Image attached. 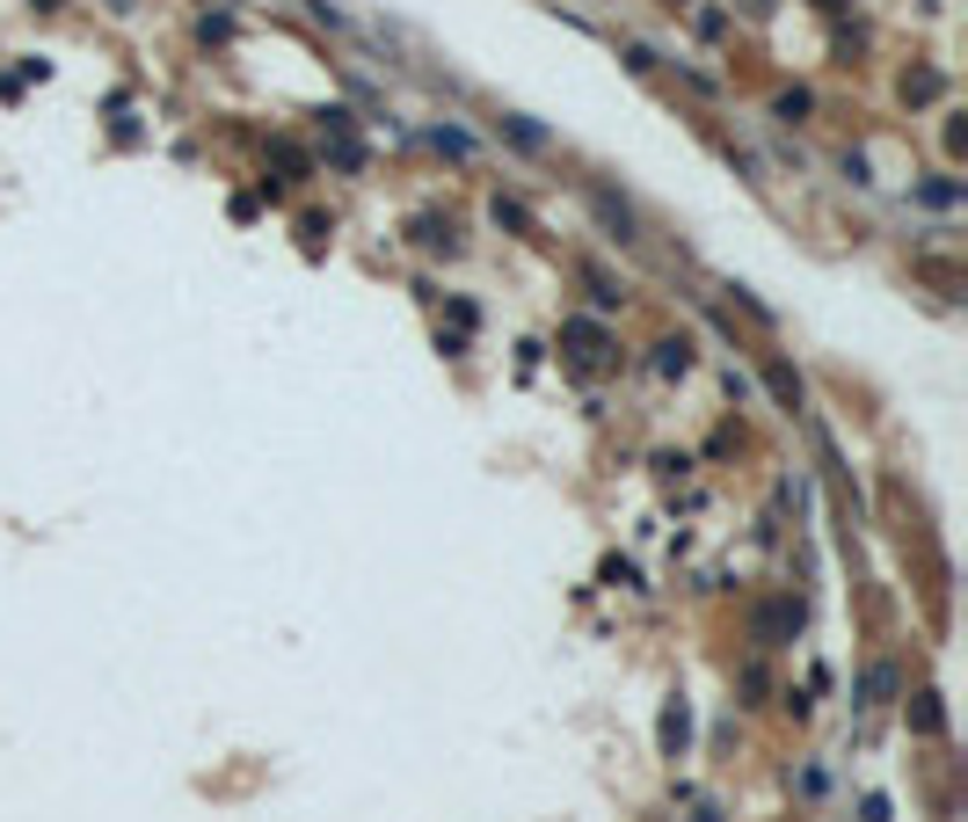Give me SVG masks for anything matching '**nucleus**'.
I'll return each instance as SVG.
<instances>
[{
  "mask_svg": "<svg viewBox=\"0 0 968 822\" xmlns=\"http://www.w3.org/2000/svg\"><path fill=\"white\" fill-rule=\"evenodd\" d=\"M903 95H911V103H933V95H939V73H933V66L911 73V81H903Z\"/></svg>",
  "mask_w": 968,
  "mask_h": 822,
  "instance_id": "obj_7",
  "label": "nucleus"
},
{
  "mask_svg": "<svg viewBox=\"0 0 968 822\" xmlns=\"http://www.w3.org/2000/svg\"><path fill=\"white\" fill-rule=\"evenodd\" d=\"M685 735H692V714H685V699H670L663 706V750L677 757V750H685Z\"/></svg>",
  "mask_w": 968,
  "mask_h": 822,
  "instance_id": "obj_3",
  "label": "nucleus"
},
{
  "mask_svg": "<svg viewBox=\"0 0 968 822\" xmlns=\"http://www.w3.org/2000/svg\"><path fill=\"white\" fill-rule=\"evenodd\" d=\"M816 8H845V0H816Z\"/></svg>",
  "mask_w": 968,
  "mask_h": 822,
  "instance_id": "obj_8",
  "label": "nucleus"
},
{
  "mask_svg": "<svg viewBox=\"0 0 968 822\" xmlns=\"http://www.w3.org/2000/svg\"><path fill=\"white\" fill-rule=\"evenodd\" d=\"M911 720H917V728H925V735H939V728H947V714H939V699H933V692H917Z\"/></svg>",
  "mask_w": 968,
  "mask_h": 822,
  "instance_id": "obj_5",
  "label": "nucleus"
},
{
  "mask_svg": "<svg viewBox=\"0 0 968 822\" xmlns=\"http://www.w3.org/2000/svg\"><path fill=\"white\" fill-rule=\"evenodd\" d=\"M561 342H568V357H576V365H604V357H612V335H604L598 320H568Z\"/></svg>",
  "mask_w": 968,
  "mask_h": 822,
  "instance_id": "obj_1",
  "label": "nucleus"
},
{
  "mask_svg": "<svg viewBox=\"0 0 968 822\" xmlns=\"http://www.w3.org/2000/svg\"><path fill=\"white\" fill-rule=\"evenodd\" d=\"M503 131H511L525 154H539V146H546V131H539V124H525V117H503Z\"/></svg>",
  "mask_w": 968,
  "mask_h": 822,
  "instance_id": "obj_6",
  "label": "nucleus"
},
{
  "mask_svg": "<svg viewBox=\"0 0 968 822\" xmlns=\"http://www.w3.org/2000/svg\"><path fill=\"white\" fill-rule=\"evenodd\" d=\"M655 371H663V379H677V371H692V342H685V335H677V342H663V350H655Z\"/></svg>",
  "mask_w": 968,
  "mask_h": 822,
  "instance_id": "obj_4",
  "label": "nucleus"
},
{
  "mask_svg": "<svg viewBox=\"0 0 968 822\" xmlns=\"http://www.w3.org/2000/svg\"><path fill=\"white\" fill-rule=\"evenodd\" d=\"M793 626H801V604H787V597L757 612V641H779V633H793Z\"/></svg>",
  "mask_w": 968,
  "mask_h": 822,
  "instance_id": "obj_2",
  "label": "nucleus"
}]
</instances>
